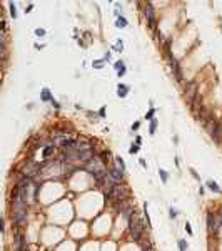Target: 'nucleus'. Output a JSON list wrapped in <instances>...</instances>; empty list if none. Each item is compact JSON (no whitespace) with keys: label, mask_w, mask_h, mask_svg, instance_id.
Masks as SVG:
<instances>
[{"label":"nucleus","mask_w":222,"mask_h":251,"mask_svg":"<svg viewBox=\"0 0 222 251\" xmlns=\"http://www.w3.org/2000/svg\"><path fill=\"white\" fill-rule=\"evenodd\" d=\"M85 171H87L89 174H92L97 181H100L105 174H109V171L105 169V164H104L99 157H94V159H90L89 163H85Z\"/></svg>","instance_id":"f257e3e1"},{"label":"nucleus","mask_w":222,"mask_h":251,"mask_svg":"<svg viewBox=\"0 0 222 251\" xmlns=\"http://www.w3.org/2000/svg\"><path fill=\"white\" fill-rule=\"evenodd\" d=\"M105 194L112 201H124V199L129 198V188H125L124 184H115L109 191H105Z\"/></svg>","instance_id":"f03ea898"},{"label":"nucleus","mask_w":222,"mask_h":251,"mask_svg":"<svg viewBox=\"0 0 222 251\" xmlns=\"http://www.w3.org/2000/svg\"><path fill=\"white\" fill-rule=\"evenodd\" d=\"M129 229H130V234H132V238L135 241H139V243L142 241L140 236H142V231H144V223L140 221L135 214L129 219Z\"/></svg>","instance_id":"7ed1b4c3"},{"label":"nucleus","mask_w":222,"mask_h":251,"mask_svg":"<svg viewBox=\"0 0 222 251\" xmlns=\"http://www.w3.org/2000/svg\"><path fill=\"white\" fill-rule=\"evenodd\" d=\"M205 129H207V132L211 134L214 141L217 142V144H222V126L221 122H217V121H209L207 124H205Z\"/></svg>","instance_id":"20e7f679"},{"label":"nucleus","mask_w":222,"mask_h":251,"mask_svg":"<svg viewBox=\"0 0 222 251\" xmlns=\"http://www.w3.org/2000/svg\"><path fill=\"white\" fill-rule=\"evenodd\" d=\"M27 219V206H20V204H13L12 209V221L15 224H23Z\"/></svg>","instance_id":"39448f33"},{"label":"nucleus","mask_w":222,"mask_h":251,"mask_svg":"<svg viewBox=\"0 0 222 251\" xmlns=\"http://www.w3.org/2000/svg\"><path fill=\"white\" fill-rule=\"evenodd\" d=\"M40 169H42V167H40L39 164H35L32 159H29V161H27V164H25V167H23V176L32 177V176H35V174L39 173Z\"/></svg>","instance_id":"423d86ee"},{"label":"nucleus","mask_w":222,"mask_h":251,"mask_svg":"<svg viewBox=\"0 0 222 251\" xmlns=\"http://www.w3.org/2000/svg\"><path fill=\"white\" fill-rule=\"evenodd\" d=\"M144 13H145V19H147V22H149V25H150L152 29H155V10H154V7H152V3H145Z\"/></svg>","instance_id":"0eeeda50"},{"label":"nucleus","mask_w":222,"mask_h":251,"mask_svg":"<svg viewBox=\"0 0 222 251\" xmlns=\"http://www.w3.org/2000/svg\"><path fill=\"white\" fill-rule=\"evenodd\" d=\"M13 246H15V251H27L25 238H23L22 233H15V236H13Z\"/></svg>","instance_id":"6e6552de"},{"label":"nucleus","mask_w":222,"mask_h":251,"mask_svg":"<svg viewBox=\"0 0 222 251\" xmlns=\"http://www.w3.org/2000/svg\"><path fill=\"white\" fill-rule=\"evenodd\" d=\"M195 89H197V84H195V82H190V84L185 86V96H187V99H189L190 102L197 97V90H195Z\"/></svg>","instance_id":"1a4fd4ad"},{"label":"nucleus","mask_w":222,"mask_h":251,"mask_svg":"<svg viewBox=\"0 0 222 251\" xmlns=\"http://www.w3.org/2000/svg\"><path fill=\"white\" fill-rule=\"evenodd\" d=\"M120 213H122V216L125 218L127 221H129L134 216V208L130 204H120Z\"/></svg>","instance_id":"9d476101"},{"label":"nucleus","mask_w":222,"mask_h":251,"mask_svg":"<svg viewBox=\"0 0 222 251\" xmlns=\"http://www.w3.org/2000/svg\"><path fill=\"white\" fill-rule=\"evenodd\" d=\"M109 174H110V177H112L114 181H117V183L122 181V177H124V173H122L117 166H112V167L109 169Z\"/></svg>","instance_id":"9b49d317"},{"label":"nucleus","mask_w":222,"mask_h":251,"mask_svg":"<svg viewBox=\"0 0 222 251\" xmlns=\"http://www.w3.org/2000/svg\"><path fill=\"white\" fill-rule=\"evenodd\" d=\"M78 159H80V161H85V163H89L90 159H94V152H92V149L84 151V152H78Z\"/></svg>","instance_id":"f8f14e48"},{"label":"nucleus","mask_w":222,"mask_h":251,"mask_svg":"<svg viewBox=\"0 0 222 251\" xmlns=\"http://www.w3.org/2000/svg\"><path fill=\"white\" fill-rule=\"evenodd\" d=\"M207 229H209L211 233L215 231V216H214L212 213L207 214Z\"/></svg>","instance_id":"ddd939ff"},{"label":"nucleus","mask_w":222,"mask_h":251,"mask_svg":"<svg viewBox=\"0 0 222 251\" xmlns=\"http://www.w3.org/2000/svg\"><path fill=\"white\" fill-rule=\"evenodd\" d=\"M127 90H129V87L124 86V84H119V87H117V94H119V97H125L127 96Z\"/></svg>","instance_id":"4468645a"},{"label":"nucleus","mask_w":222,"mask_h":251,"mask_svg":"<svg viewBox=\"0 0 222 251\" xmlns=\"http://www.w3.org/2000/svg\"><path fill=\"white\" fill-rule=\"evenodd\" d=\"M207 188L214 191V193H221V188H219V184L215 183V181H207Z\"/></svg>","instance_id":"2eb2a0df"},{"label":"nucleus","mask_w":222,"mask_h":251,"mask_svg":"<svg viewBox=\"0 0 222 251\" xmlns=\"http://www.w3.org/2000/svg\"><path fill=\"white\" fill-rule=\"evenodd\" d=\"M90 149V144H87V142H77V152H84V151H89Z\"/></svg>","instance_id":"dca6fc26"},{"label":"nucleus","mask_w":222,"mask_h":251,"mask_svg":"<svg viewBox=\"0 0 222 251\" xmlns=\"http://www.w3.org/2000/svg\"><path fill=\"white\" fill-rule=\"evenodd\" d=\"M52 154H54V144L45 146V149H44V157L47 159V157H50Z\"/></svg>","instance_id":"f3484780"},{"label":"nucleus","mask_w":222,"mask_h":251,"mask_svg":"<svg viewBox=\"0 0 222 251\" xmlns=\"http://www.w3.org/2000/svg\"><path fill=\"white\" fill-rule=\"evenodd\" d=\"M115 69L119 70V76H124V74H125V67H124V62H122V60L115 62Z\"/></svg>","instance_id":"a211bd4d"},{"label":"nucleus","mask_w":222,"mask_h":251,"mask_svg":"<svg viewBox=\"0 0 222 251\" xmlns=\"http://www.w3.org/2000/svg\"><path fill=\"white\" fill-rule=\"evenodd\" d=\"M140 246H142V251H154L150 241H140Z\"/></svg>","instance_id":"6ab92c4d"},{"label":"nucleus","mask_w":222,"mask_h":251,"mask_svg":"<svg viewBox=\"0 0 222 251\" xmlns=\"http://www.w3.org/2000/svg\"><path fill=\"white\" fill-rule=\"evenodd\" d=\"M115 166H117V167H119V169H120V171H122V173L125 171V164H124V161H122V157H115Z\"/></svg>","instance_id":"aec40b11"},{"label":"nucleus","mask_w":222,"mask_h":251,"mask_svg":"<svg viewBox=\"0 0 222 251\" xmlns=\"http://www.w3.org/2000/svg\"><path fill=\"white\" fill-rule=\"evenodd\" d=\"M40 97H42V101H54V99L50 97V90H48V89H44Z\"/></svg>","instance_id":"412c9836"},{"label":"nucleus","mask_w":222,"mask_h":251,"mask_svg":"<svg viewBox=\"0 0 222 251\" xmlns=\"http://www.w3.org/2000/svg\"><path fill=\"white\" fill-rule=\"evenodd\" d=\"M221 228H222V216L219 214V216H215V231L214 233H217Z\"/></svg>","instance_id":"4be33fe9"},{"label":"nucleus","mask_w":222,"mask_h":251,"mask_svg":"<svg viewBox=\"0 0 222 251\" xmlns=\"http://www.w3.org/2000/svg\"><path fill=\"white\" fill-rule=\"evenodd\" d=\"M155 129H157V121L152 119V121H150V127H149V132H150V134H155Z\"/></svg>","instance_id":"5701e85b"},{"label":"nucleus","mask_w":222,"mask_h":251,"mask_svg":"<svg viewBox=\"0 0 222 251\" xmlns=\"http://www.w3.org/2000/svg\"><path fill=\"white\" fill-rule=\"evenodd\" d=\"M117 27H127V20L124 17H119L117 19Z\"/></svg>","instance_id":"b1692460"},{"label":"nucleus","mask_w":222,"mask_h":251,"mask_svg":"<svg viewBox=\"0 0 222 251\" xmlns=\"http://www.w3.org/2000/svg\"><path fill=\"white\" fill-rule=\"evenodd\" d=\"M159 176H160V179H162L164 183H167V179H169V174L165 173L164 169H160V171H159Z\"/></svg>","instance_id":"393cba45"},{"label":"nucleus","mask_w":222,"mask_h":251,"mask_svg":"<svg viewBox=\"0 0 222 251\" xmlns=\"http://www.w3.org/2000/svg\"><path fill=\"white\" fill-rule=\"evenodd\" d=\"M154 114H155V109L152 107V109H150V111L147 112V116H145V119H150V121H152V119H154Z\"/></svg>","instance_id":"a878e982"},{"label":"nucleus","mask_w":222,"mask_h":251,"mask_svg":"<svg viewBox=\"0 0 222 251\" xmlns=\"http://www.w3.org/2000/svg\"><path fill=\"white\" fill-rule=\"evenodd\" d=\"M179 250H180V251H187V243H185V241H179Z\"/></svg>","instance_id":"bb28decb"},{"label":"nucleus","mask_w":222,"mask_h":251,"mask_svg":"<svg viewBox=\"0 0 222 251\" xmlns=\"http://www.w3.org/2000/svg\"><path fill=\"white\" fill-rule=\"evenodd\" d=\"M10 13H12V17H13V19L17 17V12H15V5H13V3H10Z\"/></svg>","instance_id":"cd10ccee"},{"label":"nucleus","mask_w":222,"mask_h":251,"mask_svg":"<svg viewBox=\"0 0 222 251\" xmlns=\"http://www.w3.org/2000/svg\"><path fill=\"white\" fill-rule=\"evenodd\" d=\"M137 151H139V146H132V147L129 149V152H130V154H135Z\"/></svg>","instance_id":"c85d7f7f"},{"label":"nucleus","mask_w":222,"mask_h":251,"mask_svg":"<svg viewBox=\"0 0 222 251\" xmlns=\"http://www.w3.org/2000/svg\"><path fill=\"white\" fill-rule=\"evenodd\" d=\"M185 231L189 233V234H192V228H190V224H189V223L185 224Z\"/></svg>","instance_id":"c756f323"},{"label":"nucleus","mask_w":222,"mask_h":251,"mask_svg":"<svg viewBox=\"0 0 222 251\" xmlns=\"http://www.w3.org/2000/svg\"><path fill=\"white\" fill-rule=\"evenodd\" d=\"M35 34H37V35H44L45 30H44V29H37V30H35Z\"/></svg>","instance_id":"7c9ffc66"},{"label":"nucleus","mask_w":222,"mask_h":251,"mask_svg":"<svg viewBox=\"0 0 222 251\" xmlns=\"http://www.w3.org/2000/svg\"><path fill=\"white\" fill-rule=\"evenodd\" d=\"M99 116H100V117H104V116H105V107H102V109L99 111Z\"/></svg>","instance_id":"2f4dec72"},{"label":"nucleus","mask_w":222,"mask_h":251,"mask_svg":"<svg viewBox=\"0 0 222 251\" xmlns=\"http://www.w3.org/2000/svg\"><path fill=\"white\" fill-rule=\"evenodd\" d=\"M177 216V211H175L174 208H170V218H175Z\"/></svg>","instance_id":"473e14b6"},{"label":"nucleus","mask_w":222,"mask_h":251,"mask_svg":"<svg viewBox=\"0 0 222 251\" xmlns=\"http://www.w3.org/2000/svg\"><path fill=\"white\" fill-rule=\"evenodd\" d=\"M102 64H104L102 60H97V62H94V65H95V67H102Z\"/></svg>","instance_id":"72a5a7b5"},{"label":"nucleus","mask_w":222,"mask_h":251,"mask_svg":"<svg viewBox=\"0 0 222 251\" xmlns=\"http://www.w3.org/2000/svg\"><path fill=\"white\" fill-rule=\"evenodd\" d=\"M115 49H117V50H119V52H120V50H122V42H117Z\"/></svg>","instance_id":"f704fd0d"},{"label":"nucleus","mask_w":222,"mask_h":251,"mask_svg":"<svg viewBox=\"0 0 222 251\" xmlns=\"http://www.w3.org/2000/svg\"><path fill=\"white\" fill-rule=\"evenodd\" d=\"M89 117H90V119H97V114L95 112H89Z\"/></svg>","instance_id":"c9c22d12"},{"label":"nucleus","mask_w":222,"mask_h":251,"mask_svg":"<svg viewBox=\"0 0 222 251\" xmlns=\"http://www.w3.org/2000/svg\"><path fill=\"white\" fill-rule=\"evenodd\" d=\"M190 173H192V176H194V177H197V179H199V176H197V173H195L194 169H190Z\"/></svg>","instance_id":"e433bc0d"},{"label":"nucleus","mask_w":222,"mask_h":251,"mask_svg":"<svg viewBox=\"0 0 222 251\" xmlns=\"http://www.w3.org/2000/svg\"><path fill=\"white\" fill-rule=\"evenodd\" d=\"M52 104H54V107H55V109H58V107H60V106H58V102H55V101H52Z\"/></svg>","instance_id":"4c0bfd02"},{"label":"nucleus","mask_w":222,"mask_h":251,"mask_svg":"<svg viewBox=\"0 0 222 251\" xmlns=\"http://www.w3.org/2000/svg\"><path fill=\"white\" fill-rule=\"evenodd\" d=\"M221 216H222V209H221Z\"/></svg>","instance_id":"58836bf2"}]
</instances>
